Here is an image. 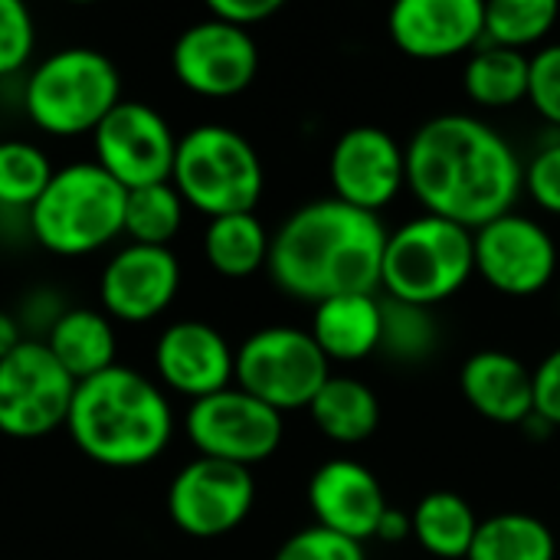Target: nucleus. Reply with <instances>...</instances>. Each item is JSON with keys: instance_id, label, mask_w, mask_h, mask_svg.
Listing matches in <instances>:
<instances>
[{"instance_id": "nucleus-1", "label": "nucleus", "mask_w": 560, "mask_h": 560, "mask_svg": "<svg viewBox=\"0 0 560 560\" xmlns=\"http://www.w3.org/2000/svg\"><path fill=\"white\" fill-rule=\"evenodd\" d=\"M407 184L427 213L466 230L512 213L525 167L515 148L472 115H436L407 144Z\"/></svg>"}, {"instance_id": "nucleus-2", "label": "nucleus", "mask_w": 560, "mask_h": 560, "mask_svg": "<svg viewBox=\"0 0 560 560\" xmlns=\"http://www.w3.org/2000/svg\"><path fill=\"white\" fill-rule=\"evenodd\" d=\"M387 230L377 213L338 197L295 210L269 246L272 282L302 302L338 295H377L384 272Z\"/></svg>"}, {"instance_id": "nucleus-3", "label": "nucleus", "mask_w": 560, "mask_h": 560, "mask_svg": "<svg viewBox=\"0 0 560 560\" xmlns=\"http://www.w3.org/2000/svg\"><path fill=\"white\" fill-rule=\"evenodd\" d=\"M66 430L98 466L135 469L154 463L167 450L174 413L154 381L135 368L115 364L98 377L75 384Z\"/></svg>"}, {"instance_id": "nucleus-4", "label": "nucleus", "mask_w": 560, "mask_h": 560, "mask_svg": "<svg viewBox=\"0 0 560 560\" xmlns=\"http://www.w3.org/2000/svg\"><path fill=\"white\" fill-rule=\"evenodd\" d=\"M128 190L95 161L59 167L30 207V233L52 256H89L125 230Z\"/></svg>"}, {"instance_id": "nucleus-5", "label": "nucleus", "mask_w": 560, "mask_h": 560, "mask_svg": "<svg viewBox=\"0 0 560 560\" xmlns=\"http://www.w3.org/2000/svg\"><path fill=\"white\" fill-rule=\"evenodd\" d=\"M121 102L115 62L89 46H66L46 56L23 85L30 121L52 138L92 135Z\"/></svg>"}, {"instance_id": "nucleus-6", "label": "nucleus", "mask_w": 560, "mask_h": 560, "mask_svg": "<svg viewBox=\"0 0 560 560\" xmlns=\"http://www.w3.org/2000/svg\"><path fill=\"white\" fill-rule=\"evenodd\" d=\"M476 272V233L423 213L387 233L381 289L387 299L433 308L453 299Z\"/></svg>"}, {"instance_id": "nucleus-7", "label": "nucleus", "mask_w": 560, "mask_h": 560, "mask_svg": "<svg viewBox=\"0 0 560 560\" xmlns=\"http://www.w3.org/2000/svg\"><path fill=\"white\" fill-rule=\"evenodd\" d=\"M171 184L203 217L253 213L262 197V161L256 148L226 125H197L177 138Z\"/></svg>"}, {"instance_id": "nucleus-8", "label": "nucleus", "mask_w": 560, "mask_h": 560, "mask_svg": "<svg viewBox=\"0 0 560 560\" xmlns=\"http://www.w3.org/2000/svg\"><path fill=\"white\" fill-rule=\"evenodd\" d=\"M328 364L331 361L322 354L312 331L276 325L249 335L240 345L233 381L240 384V390L282 413L312 407V400L331 377Z\"/></svg>"}, {"instance_id": "nucleus-9", "label": "nucleus", "mask_w": 560, "mask_h": 560, "mask_svg": "<svg viewBox=\"0 0 560 560\" xmlns=\"http://www.w3.org/2000/svg\"><path fill=\"white\" fill-rule=\"evenodd\" d=\"M75 381L59 368L43 341H23L0 361V433L39 440L66 427Z\"/></svg>"}, {"instance_id": "nucleus-10", "label": "nucleus", "mask_w": 560, "mask_h": 560, "mask_svg": "<svg viewBox=\"0 0 560 560\" xmlns=\"http://www.w3.org/2000/svg\"><path fill=\"white\" fill-rule=\"evenodd\" d=\"M184 427L200 456L243 469L269 459L282 443V413L240 387L194 400Z\"/></svg>"}, {"instance_id": "nucleus-11", "label": "nucleus", "mask_w": 560, "mask_h": 560, "mask_svg": "<svg viewBox=\"0 0 560 560\" xmlns=\"http://www.w3.org/2000/svg\"><path fill=\"white\" fill-rule=\"evenodd\" d=\"M92 148L95 164L125 190L167 184L174 174L177 138L167 118L144 102L121 98L92 131Z\"/></svg>"}, {"instance_id": "nucleus-12", "label": "nucleus", "mask_w": 560, "mask_h": 560, "mask_svg": "<svg viewBox=\"0 0 560 560\" xmlns=\"http://www.w3.org/2000/svg\"><path fill=\"white\" fill-rule=\"evenodd\" d=\"M256 502L253 472L233 463L197 456L167 489V515L190 538H220L236 532Z\"/></svg>"}, {"instance_id": "nucleus-13", "label": "nucleus", "mask_w": 560, "mask_h": 560, "mask_svg": "<svg viewBox=\"0 0 560 560\" xmlns=\"http://www.w3.org/2000/svg\"><path fill=\"white\" fill-rule=\"evenodd\" d=\"M171 69L177 82L194 95L230 98L249 89V82L256 79L259 49L249 30L207 16L177 36L171 49Z\"/></svg>"}, {"instance_id": "nucleus-14", "label": "nucleus", "mask_w": 560, "mask_h": 560, "mask_svg": "<svg viewBox=\"0 0 560 560\" xmlns=\"http://www.w3.org/2000/svg\"><path fill=\"white\" fill-rule=\"evenodd\" d=\"M476 269L495 292L528 299L555 279L558 246L532 217L505 213L476 230Z\"/></svg>"}, {"instance_id": "nucleus-15", "label": "nucleus", "mask_w": 560, "mask_h": 560, "mask_svg": "<svg viewBox=\"0 0 560 560\" xmlns=\"http://www.w3.org/2000/svg\"><path fill=\"white\" fill-rule=\"evenodd\" d=\"M328 174L338 200L377 213L407 184V151L390 131L358 125L335 141Z\"/></svg>"}, {"instance_id": "nucleus-16", "label": "nucleus", "mask_w": 560, "mask_h": 560, "mask_svg": "<svg viewBox=\"0 0 560 560\" xmlns=\"http://www.w3.org/2000/svg\"><path fill=\"white\" fill-rule=\"evenodd\" d=\"M180 289V262L164 246H138L128 243L118 249L98 279L102 308L128 325L154 322L171 308Z\"/></svg>"}, {"instance_id": "nucleus-17", "label": "nucleus", "mask_w": 560, "mask_h": 560, "mask_svg": "<svg viewBox=\"0 0 560 560\" xmlns=\"http://www.w3.org/2000/svg\"><path fill=\"white\" fill-rule=\"evenodd\" d=\"M154 368L164 387L190 400H203L230 387L236 374V354L213 325L174 322L154 345Z\"/></svg>"}, {"instance_id": "nucleus-18", "label": "nucleus", "mask_w": 560, "mask_h": 560, "mask_svg": "<svg viewBox=\"0 0 560 560\" xmlns=\"http://www.w3.org/2000/svg\"><path fill=\"white\" fill-rule=\"evenodd\" d=\"M390 39L413 59H450L486 39L479 0H400L390 10Z\"/></svg>"}, {"instance_id": "nucleus-19", "label": "nucleus", "mask_w": 560, "mask_h": 560, "mask_svg": "<svg viewBox=\"0 0 560 560\" xmlns=\"http://www.w3.org/2000/svg\"><path fill=\"white\" fill-rule=\"evenodd\" d=\"M308 505L322 528L351 541L377 538V525L387 512L377 476L354 459H331L318 466L308 482Z\"/></svg>"}, {"instance_id": "nucleus-20", "label": "nucleus", "mask_w": 560, "mask_h": 560, "mask_svg": "<svg viewBox=\"0 0 560 560\" xmlns=\"http://www.w3.org/2000/svg\"><path fill=\"white\" fill-rule=\"evenodd\" d=\"M459 387L476 413L522 427L535 413V374L505 351H479L463 364Z\"/></svg>"}, {"instance_id": "nucleus-21", "label": "nucleus", "mask_w": 560, "mask_h": 560, "mask_svg": "<svg viewBox=\"0 0 560 560\" xmlns=\"http://www.w3.org/2000/svg\"><path fill=\"white\" fill-rule=\"evenodd\" d=\"M381 299L338 295L315 305L312 338L328 361H361L381 348Z\"/></svg>"}, {"instance_id": "nucleus-22", "label": "nucleus", "mask_w": 560, "mask_h": 560, "mask_svg": "<svg viewBox=\"0 0 560 560\" xmlns=\"http://www.w3.org/2000/svg\"><path fill=\"white\" fill-rule=\"evenodd\" d=\"M43 345L75 384L115 368V328L98 308H62Z\"/></svg>"}, {"instance_id": "nucleus-23", "label": "nucleus", "mask_w": 560, "mask_h": 560, "mask_svg": "<svg viewBox=\"0 0 560 560\" xmlns=\"http://www.w3.org/2000/svg\"><path fill=\"white\" fill-rule=\"evenodd\" d=\"M308 413L335 443H364L381 427V404L374 390L354 377H328Z\"/></svg>"}, {"instance_id": "nucleus-24", "label": "nucleus", "mask_w": 560, "mask_h": 560, "mask_svg": "<svg viewBox=\"0 0 560 560\" xmlns=\"http://www.w3.org/2000/svg\"><path fill=\"white\" fill-rule=\"evenodd\" d=\"M413 538L423 551L443 560H466L479 532V518L472 505L456 492H430L417 502Z\"/></svg>"}, {"instance_id": "nucleus-25", "label": "nucleus", "mask_w": 560, "mask_h": 560, "mask_svg": "<svg viewBox=\"0 0 560 560\" xmlns=\"http://www.w3.org/2000/svg\"><path fill=\"white\" fill-rule=\"evenodd\" d=\"M272 236L256 213H230L207 223L203 256L226 279H246L269 262Z\"/></svg>"}, {"instance_id": "nucleus-26", "label": "nucleus", "mask_w": 560, "mask_h": 560, "mask_svg": "<svg viewBox=\"0 0 560 560\" xmlns=\"http://www.w3.org/2000/svg\"><path fill=\"white\" fill-rule=\"evenodd\" d=\"M558 541L551 528L525 512H502L479 522L466 560H555Z\"/></svg>"}, {"instance_id": "nucleus-27", "label": "nucleus", "mask_w": 560, "mask_h": 560, "mask_svg": "<svg viewBox=\"0 0 560 560\" xmlns=\"http://www.w3.org/2000/svg\"><path fill=\"white\" fill-rule=\"evenodd\" d=\"M528 72L532 59L525 52L486 43L466 62V92L486 108H505L528 98Z\"/></svg>"}, {"instance_id": "nucleus-28", "label": "nucleus", "mask_w": 560, "mask_h": 560, "mask_svg": "<svg viewBox=\"0 0 560 560\" xmlns=\"http://www.w3.org/2000/svg\"><path fill=\"white\" fill-rule=\"evenodd\" d=\"M184 207L187 203L180 200V194H177V187L171 180L128 190L121 236H128L138 246H164V249H171V240L184 226Z\"/></svg>"}, {"instance_id": "nucleus-29", "label": "nucleus", "mask_w": 560, "mask_h": 560, "mask_svg": "<svg viewBox=\"0 0 560 560\" xmlns=\"http://www.w3.org/2000/svg\"><path fill=\"white\" fill-rule=\"evenodd\" d=\"M52 164L43 148L10 138L0 141V207L26 210L43 197L52 180Z\"/></svg>"}, {"instance_id": "nucleus-30", "label": "nucleus", "mask_w": 560, "mask_h": 560, "mask_svg": "<svg viewBox=\"0 0 560 560\" xmlns=\"http://www.w3.org/2000/svg\"><path fill=\"white\" fill-rule=\"evenodd\" d=\"M558 20L555 0H492L486 3V39L505 49H525L551 33Z\"/></svg>"}, {"instance_id": "nucleus-31", "label": "nucleus", "mask_w": 560, "mask_h": 560, "mask_svg": "<svg viewBox=\"0 0 560 560\" xmlns=\"http://www.w3.org/2000/svg\"><path fill=\"white\" fill-rule=\"evenodd\" d=\"M381 351L397 361H423L436 348V322L430 308L407 305L397 299H381Z\"/></svg>"}, {"instance_id": "nucleus-32", "label": "nucleus", "mask_w": 560, "mask_h": 560, "mask_svg": "<svg viewBox=\"0 0 560 560\" xmlns=\"http://www.w3.org/2000/svg\"><path fill=\"white\" fill-rule=\"evenodd\" d=\"M36 46V26L20 0H0V75L20 72Z\"/></svg>"}, {"instance_id": "nucleus-33", "label": "nucleus", "mask_w": 560, "mask_h": 560, "mask_svg": "<svg viewBox=\"0 0 560 560\" xmlns=\"http://www.w3.org/2000/svg\"><path fill=\"white\" fill-rule=\"evenodd\" d=\"M272 560H368L361 541H351L345 535H335L322 525H312L299 535H292Z\"/></svg>"}, {"instance_id": "nucleus-34", "label": "nucleus", "mask_w": 560, "mask_h": 560, "mask_svg": "<svg viewBox=\"0 0 560 560\" xmlns=\"http://www.w3.org/2000/svg\"><path fill=\"white\" fill-rule=\"evenodd\" d=\"M528 98L551 125L560 128V43L535 52L528 72Z\"/></svg>"}, {"instance_id": "nucleus-35", "label": "nucleus", "mask_w": 560, "mask_h": 560, "mask_svg": "<svg viewBox=\"0 0 560 560\" xmlns=\"http://www.w3.org/2000/svg\"><path fill=\"white\" fill-rule=\"evenodd\" d=\"M525 187L541 210L560 217V141L541 148L532 158V164L525 167Z\"/></svg>"}, {"instance_id": "nucleus-36", "label": "nucleus", "mask_w": 560, "mask_h": 560, "mask_svg": "<svg viewBox=\"0 0 560 560\" xmlns=\"http://www.w3.org/2000/svg\"><path fill=\"white\" fill-rule=\"evenodd\" d=\"M535 413L560 427V348L535 368Z\"/></svg>"}, {"instance_id": "nucleus-37", "label": "nucleus", "mask_w": 560, "mask_h": 560, "mask_svg": "<svg viewBox=\"0 0 560 560\" xmlns=\"http://www.w3.org/2000/svg\"><path fill=\"white\" fill-rule=\"evenodd\" d=\"M282 0H210V16L213 20H223L230 26H253V23H262L269 20L272 13H279Z\"/></svg>"}, {"instance_id": "nucleus-38", "label": "nucleus", "mask_w": 560, "mask_h": 560, "mask_svg": "<svg viewBox=\"0 0 560 560\" xmlns=\"http://www.w3.org/2000/svg\"><path fill=\"white\" fill-rule=\"evenodd\" d=\"M410 535H413L410 515H404V512H397V509L387 505V512H384V518H381V525H377V538L387 541V545H397V541H404V538H410Z\"/></svg>"}, {"instance_id": "nucleus-39", "label": "nucleus", "mask_w": 560, "mask_h": 560, "mask_svg": "<svg viewBox=\"0 0 560 560\" xmlns=\"http://www.w3.org/2000/svg\"><path fill=\"white\" fill-rule=\"evenodd\" d=\"M23 341H26V338H23V325H20V318H13L10 312H3V308H0V361H3V358H10Z\"/></svg>"}]
</instances>
